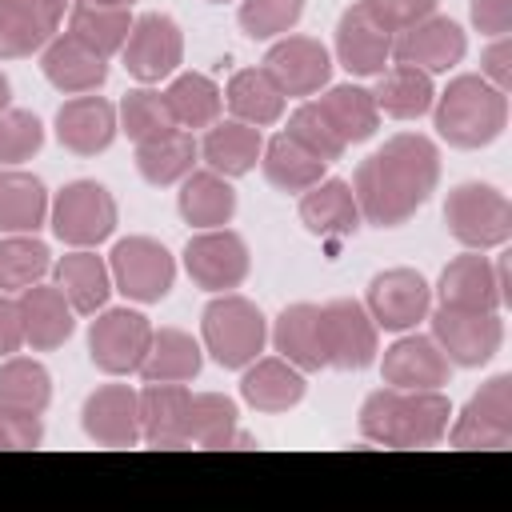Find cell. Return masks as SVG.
<instances>
[{
	"label": "cell",
	"instance_id": "1",
	"mask_svg": "<svg viewBox=\"0 0 512 512\" xmlns=\"http://www.w3.org/2000/svg\"><path fill=\"white\" fill-rule=\"evenodd\" d=\"M436 184H440V152L420 132H396L392 140H384V148L360 160L352 176L360 220L376 228H396L412 220L416 208L428 204Z\"/></svg>",
	"mask_w": 512,
	"mask_h": 512
},
{
	"label": "cell",
	"instance_id": "2",
	"mask_svg": "<svg viewBox=\"0 0 512 512\" xmlns=\"http://www.w3.org/2000/svg\"><path fill=\"white\" fill-rule=\"evenodd\" d=\"M452 424V404L440 388H376L360 404V436L384 448H432Z\"/></svg>",
	"mask_w": 512,
	"mask_h": 512
},
{
	"label": "cell",
	"instance_id": "3",
	"mask_svg": "<svg viewBox=\"0 0 512 512\" xmlns=\"http://www.w3.org/2000/svg\"><path fill=\"white\" fill-rule=\"evenodd\" d=\"M432 124L452 148H484L508 124V96L484 76L464 72L432 100Z\"/></svg>",
	"mask_w": 512,
	"mask_h": 512
},
{
	"label": "cell",
	"instance_id": "4",
	"mask_svg": "<svg viewBox=\"0 0 512 512\" xmlns=\"http://www.w3.org/2000/svg\"><path fill=\"white\" fill-rule=\"evenodd\" d=\"M268 344V320L264 312L236 292H216L208 308L200 312V348L220 368H244L252 364Z\"/></svg>",
	"mask_w": 512,
	"mask_h": 512
},
{
	"label": "cell",
	"instance_id": "5",
	"mask_svg": "<svg viewBox=\"0 0 512 512\" xmlns=\"http://www.w3.org/2000/svg\"><path fill=\"white\" fill-rule=\"evenodd\" d=\"M444 224L452 232L456 244L464 248H504L512 240V204L500 188L468 180L456 184L444 200Z\"/></svg>",
	"mask_w": 512,
	"mask_h": 512
},
{
	"label": "cell",
	"instance_id": "6",
	"mask_svg": "<svg viewBox=\"0 0 512 512\" xmlns=\"http://www.w3.org/2000/svg\"><path fill=\"white\" fill-rule=\"evenodd\" d=\"M48 224L68 248H96L116 232V200L96 180H72L48 204Z\"/></svg>",
	"mask_w": 512,
	"mask_h": 512
},
{
	"label": "cell",
	"instance_id": "7",
	"mask_svg": "<svg viewBox=\"0 0 512 512\" xmlns=\"http://www.w3.org/2000/svg\"><path fill=\"white\" fill-rule=\"evenodd\" d=\"M108 272H112V288L124 292L136 304H156L176 284V260L152 236H124V240H116V248L108 256Z\"/></svg>",
	"mask_w": 512,
	"mask_h": 512
},
{
	"label": "cell",
	"instance_id": "8",
	"mask_svg": "<svg viewBox=\"0 0 512 512\" xmlns=\"http://www.w3.org/2000/svg\"><path fill=\"white\" fill-rule=\"evenodd\" d=\"M448 444L452 448H484V452H504L512 448V376L500 372L480 392L464 404V412L448 424Z\"/></svg>",
	"mask_w": 512,
	"mask_h": 512
},
{
	"label": "cell",
	"instance_id": "9",
	"mask_svg": "<svg viewBox=\"0 0 512 512\" xmlns=\"http://www.w3.org/2000/svg\"><path fill=\"white\" fill-rule=\"evenodd\" d=\"M320 344L328 368L360 372L380 352V328L360 300H328L320 304Z\"/></svg>",
	"mask_w": 512,
	"mask_h": 512
},
{
	"label": "cell",
	"instance_id": "10",
	"mask_svg": "<svg viewBox=\"0 0 512 512\" xmlns=\"http://www.w3.org/2000/svg\"><path fill=\"white\" fill-rule=\"evenodd\" d=\"M428 320H432V340L456 368H480L504 344L500 312H468V308L440 304L436 312H428Z\"/></svg>",
	"mask_w": 512,
	"mask_h": 512
},
{
	"label": "cell",
	"instance_id": "11",
	"mask_svg": "<svg viewBox=\"0 0 512 512\" xmlns=\"http://www.w3.org/2000/svg\"><path fill=\"white\" fill-rule=\"evenodd\" d=\"M120 60L128 68V76H136L140 84H160L168 76H176V68L184 64V32L172 16L164 12H144L132 20L128 40L120 48Z\"/></svg>",
	"mask_w": 512,
	"mask_h": 512
},
{
	"label": "cell",
	"instance_id": "12",
	"mask_svg": "<svg viewBox=\"0 0 512 512\" xmlns=\"http://www.w3.org/2000/svg\"><path fill=\"white\" fill-rule=\"evenodd\" d=\"M152 324L136 308H100L88 328V356L104 376H132L148 352Z\"/></svg>",
	"mask_w": 512,
	"mask_h": 512
},
{
	"label": "cell",
	"instance_id": "13",
	"mask_svg": "<svg viewBox=\"0 0 512 512\" xmlns=\"http://www.w3.org/2000/svg\"><path fill=\"white\" fill-rule=\"evenodd\" d=\"M248 268H252L248 244L232 228H200L184 244V272L204 292H232V288H240Z\"/></svg>",
	"mask_w": 512,
	"mask_h": 512
},
{
	"label": "cell",
	"instance_id": "14",
	"mask_svg": "<svg viewBox=\"0 0 512 512\" xmlns=\"http://www.w3.org/2000/svg\"><path fill=\"white\" fill-rule=\"evenodd\" d=\"M364 308L384 332H412L432 312V288L416 268H384L368 280Z\"/></svg>",
	"mask_w": 512,
	"mask_h": 512
},
{
	"label": "cell",
	"instance_id": "15",
	"mask_svg": "<svg viewBox=\"0 0 512 512\" xmlns=\"http://www.w3.org/2000/svg\"><path fill=\"white\" fill-rule=\"evenodd\" d=\"M464 52H468L464 28L456 20H448V16H436V12L392 36V60L396 64H412V68H420L428 76L456 68L464 60Z\"/></svg>",
	"mask_w": 512,
	"mask_h": 512
},
{
	"label": "cell",
	"instance_id": "16",
	"mask_svg": "<svg viewBox=\"0 0 512 512\" xmlns=\"http://www.w3.org/2000/svg\"><path fill=\"white\" fill-rule=\"evenodd\" d=\"M84 436L100 448H136L140 444V392L128 384H100L80 408Z\"/></svg>",
	"mask_w": 512,
	"mask_h": 512
},
{
	"label": "cell",
	"instance_id": "17",
	"mask_svg": "<svg viewBox=\"0 0 512 512\" xmlns=\"http://www.w3.org/2000/svg\"><path fill=\"white\" fill-rule=\"evenodd\" d=\"M264 68L284 96H316L320 88H328L332 56L316 36H284L268 48Z\"/></svg>",
	"mask_w": 512,
	"mask_h": 512
},
{
	"label": "cell",
	"instance_id": "18",
	"mask_svg": "<svg viewBox=\"0 0 512 512\" xmlns=\"http://www.w3.org/2000/svg\"><path fill=\"white\" fill-rule=\"evenodd\" d=\"M380 376L392 388H444L448 376H452V364H448V356L440 352V344L432 336L404 332L400 340H392L384 348Z\"/></svg>",
	"mask_w": 512,
	"mask_h": 512
},
{
	"label": "cell",
	"instance_id": "19",
	"mask_svg": "<svg viewBox=\"0 0 512 512\" xmlns=\"http://www.w3.org/2000/svg\"><path fill=\"white\" fill-rule=\"evenodd\" d=\"M120 132V120H116V104L104 100V96H72L60 104L56 112V140L76 152V156H96L104 152Z\"/></svg>",
	"mask_w": 512,
	"mask_h": 512
},
{
	"label": "cell",
	"instance_id": "20",
	"mask_svg": "<svg viewBox=\"0 0 512 512\" xmlns=\"http://www.w3.org/2000/svg\"><path fill=\"white\" fill-rule=\"evenodd\" d=\"M336 60L352 76H380L392 60V32H384L364 12L360 0L352 8H344L340 24H336Z\"/></svg>",
	"mask_w": 512,
	"mask_h": 512
},
{
	"label": "cell",
	"instance_id": "21",
	"mask_svg": "<svg viewBox=\"0 0 512 512\" xmlns=\"http://www.w3.org/2000/svg\"><path fill=\"white\" fill-rule=\"evenodd\" d=\"M440 304L448 308H468V312H500L504 296L496 284V268L488 256H480L476 248H468L464 256L448 260V268L440 272Z\"/></svg>",
	"mask_w": 512,
	"mask_h": 512
},
{
	"label": "cell",
	"instance_id": "22",
	"mask_svg": "<svg viewBox=\"0 0 512 512\" xmlns=\"http://www.w3.org/2000/svg\"><path fill=\"white\" fill-rule=\"evenodd\" d=\"M40 68H44V80L56 88V92H68V96H84V92H96L104 80H108V60L96 56L92 48H84L76 36H52L44 48H40Z\"/></svg>",
	"mask_w": 512,
	"mask_h": 512
},
{
	"label": "cell",
	"instance_id": "23",
	"mask_svg": "<svg viewBox=\"0 0 512 512\" xmlns=\"http://www.w3.org/2000/svg\"><path fill=\"white\" fill-rule=\"evenodd\" d=\"M300 224L320 240H344L360 228V204L348 180L324 176L308 192H300Z\"/></svg>",
	"mask_w": 512,
	"mask_h": 512
},
{
	"label": "cell",
	"instance_id": "24",
	"mask_svg": "<svg viewBox=\"0 0 512 512\" xmlns=\"http://www.w3.org/2000/svg\"><path fill=\"white\" fill-rule=\"evenodd\" d=\"M188 400L184 384L148 380L140 392V444L148 448H184L188 444Z\"/></svg>",
	"mask_w": 512,
	"mask_h": 512
},
{
	"label": "cell",
	"instance_id": "25",
	"mask_svg": "<svg viewBox=\"0 0 512 512\" xmlns=\"http://www.w3.org/2000/svg\"><path fill=\"white\" fill-rule=\"evenodd\" d=\"M16 304H20V320H24V344H32L36 352L60 348L76 328V320H72L76 312L56 284L36 280L16 296Z\"/></svg>",
	"mask_w": 512,
	"mask_h": 512
},
{
	"label": "cell",
	"instance_id": "26",
	"mask_svg": "<svg viewBox=\"0 0 512 512\" xmlns=\"http://www.w3.org/2000/svg\"><path fill=\"white\" fill-rule=\"evenodd\" d=\"M52 272H56V288L64 292V300L72 304L76 316H96L112 296L108 260L96 256L92 248H72L68 256H60L52 264Z\"/></svg>",
	"mask_w": 512,
	"mask_h": 512
},
{
	"label": "cell",
	"instance_id": "27",
	"mask_svg": "<svg viewBox=\"0 0 512 512\" xmlns=\"http://www.w3.org/2000/svg\"><path fill=\"white\" fill-rule=\"evenodd\" d=\"M304 388V372L284 356H256L240 376V396L256 412H288L304 400Z\"/></svg>",
	"mask_w": 512,
	"mask_h": 512
},
{
	"label": "cell",
	"instance_id": "28",
	"mask_svg": "<svg viewBox=\"0 0 512 512\" xmlns=\"http://www.w3.org/2000/svg\"><path fill=\"white\" fill-rule=\"evenodd\" d=\"M260 152H264V136L256 124H244V120H216L208 124V136L200 144V156L212 172L220 176H244L260 164Z\"/></svg>",
	"mask_w": 512,
	"mask_h": 512
},
{
	"label": "cell",
	"instance_id": "29",
	"mask_svg": "<svg viewBox=\"0 0 512 512\" xmlns=\"http://www.w3.org/2000/svg\"><path fill=\"white\" fill-rule=\"evenodd\" d=\"M176 208L184 216V224L192 228H224L236 216V188L228 184V176L212 172V168H192L180 180V196Z\"/></svg>",
	"mask_w": 512,
	"mask_h": 512
},
{
	"label": "cell",
	"instance_id": "30",
	"mask_svg": "<svg viewBox=\"0 0 512 512\" xmlns=\"http://www.w3.org/2000/svg\"><path fill=\"white\" fill-rule=\"evenodd\" d=\"M188 444L200 448H256L248 432H240L236 400L224 392H196L188 400Z\"/></svg>",
	"mask_w": 512,
	"mask_h": 512
},
{
	"label": "cell",
	"instance_id": "31",
	"mask_svg": "<svg viewBox=\"0 0 512 512\" xmlns=\"http://www.w3.org/2000/svg\"><path fill=\"white\" fill-rule=\"evenodd\" d=\"M200 364H204V348L180 332V328H152V340H148V352L140 360V376L144 384L156 380V384H188L200 376Z\"/></svg>",
	"mask_w": 512,
	"mask_h": 512
},
{
	"label": "cell",
	"instance_id": "32",
	"mask_svg": "<svg viewBox=\"0 0 512 512\" xmlns=\"http://www.w3.org/2000/svg\"><path fill=\"white\" fill-rule=\"evenodd\" d=\"M272 344L276 352L296 364L300 372H320L324 364V344H320V308L316 304H288L276 324H272Z\"/></svg>",
	"mask_w": 512,
	"mask_h": 512
},
{
	"label": "cell",
	"instance_id": "33",
	"mask_svg": "<svg viewBox=\"0 0 512 512\" xmlns=\"http://www.w3.org/2000/svg\"><path fill=\"white\" fill-rule=\"evenodd\" d=\"M284 92H280V84L268 76V68L260 64V68H240V72H232V80H228V88H224V104H228V112L236 116V120H244V124H256V128H268V124H276L280 116H284Z\"/></svg>",
	"mask_w": 512,
	"mask_h": 512
},
{
	"label": "cell",
	"instance_id": "34",
	"mask_svg": "<svg viewBox=\"0 0 512 512\" xmlns=\"http://www.w3.org/2000/svg\"><path fill=\"white\" fill-rule=\"evenodd\" d=\"M316 108L324 112V120L332 124V132L344 140V144H364L376 136L380 128V108H376V96L360 84H332Z\"/></svg>",
	"mask_w": 512,
	"mask_h": 512
},
{
	"label": "cell",
	"instance_id": "35",
	"mask_svg": "<svg viewBox=\"0 0 512 512\" xmlns=\"http://www.w3.org/2000/svg\"><path fill=\"white\" fill-rule=\"evenodd\" d=\"M196 156H200V144L192 140V132L188 128H172V132H164L156 140L136 144V172L152 188H168V184H180L196 168Z\"/></svg>",
	"mask_w": 512,
	"mask_h": 512
},
{
	"label": "cell",
	"instance_id": "36",
	"mask_svg": "<svg viewBox=\"0 0 512 512\" xmlns=\"http://www.w3.org/2000/svg\"><path fill=\"white\" fill-rule=\"evenodd\" d=\"M376 96V108L392 120H420L424 112H432V100H436V88H432V76L412 68V64H388L372 88Z\"/></svg>",
	"mask_w": 512,
	"mask_h": 512
},
{
	"label": "cell",
	"instance_id": "37",
	"mask_svg": "<svg viewBox=\"0 0 512 512\" xmlns=\"http://www.w3.org/2000/svg\"><path fill=\"white\" fill-rule=\"evenodd\" d=\"M260 168H264V180L280 192H308L312 184L324 180L328 164L320 156H312L304 144H296L288 132L264 140V152H260Z\"/></svg>",
	"mask_w": 512,
	"mask_h": 512
},
{
	"label": "cell",
	"instance_id": "38",
	"mask_svg": "<svg viewBox=\"0 0 512 512\" xmlns=\"http://www.w3.org/2000/svg\"><path fill=\"white\" fill-rule=\"evenodd\" d=\"M48 220V188L40 176L0 168V232H36Z\"/></svg>",
	"mask_w": 512,
	"mask_h": 512
},
{
	"label": "cell",
	"instance_id": "39",
	"mask_svg": "<svg viewBox=\"0 0 512 512\" xmlns=\"http://www.w3.org/2000/svg\"><path fill=\"white\" fill-rule=\"evenodd\" d=\"M164 104L176 120V128H208L224 112V92L204 72H176L164 88Z\"/></svg>",
	"mask_w": 512,
	"mask_h": 512
},
{
	"label": "cell",
	"instance_id": "40",
	"mask_svg": "<svg viewBox=\"0 0 512 512\" xmlns=\"http://www.w3.org/2000/svg\"><path fill=\"white\" fill-rule=\"evenodd\" d=\"M128 28H132L128 8H108V4H92V0H76L68 8V36H76L84 48H92L104 60L124 48Z\"/></svg>",
	"mask_w": 512,
	"mask_h": 512
},
{
	"label": "cell",
	"instance_id": "41",
	"mask_svg": "<svg viewBox=\"0 0 512 512\" xmlns=\"http://www.w3.org/2000/svg\"><path fill=\"white\" fill-rule=\"evenodd\" d=\"M52 400V376L40 360L28 356H4L0 364V408L40 416Z\"/></svg>",
	"mask_w": 512,
	"mask_h": 512
},
{
	"label": "cell",
	"instance_id": "42",
	"mask_svg": "<svg viewBox=\"0 0 512 512\" xmlns=\"http://www.w3.org/2000/svg\"><path fill=\"white\" fill-rule=\"evenodd\" d=\"M48 272H52V252L44 240H36V232L0 236V292H24Z\"/></svg>",
	"mask_w": 512,
	"mask_h": 512
},
{
	"label": "cell",
	"instance_id": "43",
	"mask_svg": "<svg viewBox=\"0 0 512 512\" xmlns=\"http://www.w3.org/2000/svg\"><path fill=\"white\" fill-rule=\"evenodd\" d=\"M56 28L40 20L24 0H0V60H24L40 52Z\"/></svg>",
	"mask_w": 512,
	"mask_h": 512
},
{
	"label": "cell",
	"instance_id": "44",
	"mask_svg": "<svg viewBox=\"0 0 512 512\" xmlns=\"http://www.w3.org/2000/svg\"><path fill=\"white\" fill-rule=\"evenodd\" d=\"M116 120H120V132H124L132 144L156 140V136H164V132L176 128V120H172V112H168V104H164V92H156V88H148V84L124 92V100H120V108H116Z\"/></svg>",
	"mask_w": 512,
	"mask_h": 512
},
{
	"label": "cell",
	"instance_id": "45",
	"mask_svg": "<svg viewBox=\"0 0 512 512\" xmlns=\"http://www.w3.org/2000/svg\"><path fill=\"white\" fill-rule=\"evenodd\" d=\"M300 16H304V0H240V12H236L244 36L252 40L288 36Z\"/></svg>",
	"mask_w": 512,
	"mask_h": 512
},
{
	"label": "cell",
	"instance_id": "46",
	"mask_svg": "<svg viewBox=\"0 0 512 512\" xmlns=\"http://www.w3.org/2000/svg\"><path fill=\"white\" fill-rule=\"evenodd\" d=\"M284 132H288L296 144H304L312 156H320L324 164L340 160V156H344V148H348V144L332 132V124L324 120V112L316 108V100H304V104L288 116V128H284Z\"/></svg>",
	"mask_w": 512,
	"mask_h": 512
},
{
	"label": "cell",
	"instance_id": "47",
	"mask_svg": "<svg viewBox=\"0 0 512 512\" xmlns=\"http://www.w3.org/2000/svg\"><path fill=\"white\" fill-rule=\"evenodd\" d=\"M44 144V124L24 112V108H8L0 112V168H16L24 160H32Z\"/></svg>",
	"mask_w": 512,
	"mask_h": 512
},
{
	"label": "cell",
	"instance_id": "48",
	"mask_svg": "<svg viewBox=\"0 0 512 512\" xmlns=\"http://www.w3.org/2000/svg\"><path fill=\"white\" fill-rule=\"evenodd\" d=\"M364 4V12L384 28V32H404L408 24H416V20H424V16H432L436 12V0H360Z\"/></svg>",
	"mask_w": 512,
	"mask_h": 512
},
{
	"label": "cell",
	"instance_id": "49",
	"mask_svg": "<svg viewBox=\"0 0 512 512\" xmlns=\"http://www.w3.org/2000/svg\"><path fill=\"white\" fill-rule=\"evenodd\" d=\"M40 444H44V424H40V416L0 408V448H4V452H24V448H40Z\"/></svg>",
	"mask_w": 512,
	"mask_h": 512
},
{
	"label": "cell",
	"instance_id": "50",
	"mask_svg": "<svg viewBox=\"0 0 512 512\" xmlns=\"http://www.w3.org/2000/svg\"><path fill=\"white\" fill-rule=\"evenodd\" d=\"M480 76L508 96V88H512V40L508 36H492V44L480 56Z\"/></svg>",
	"mask_w": 512,
	"mask_h": 512
},
{
	"label": "cell",
	"instance_id": "51",
	"mask_svg": "<svg viewBox=\"0 0 512 512\" xmlns=\"http://www.w3.org/2000/svg\"><path fill=\"white\" fill-rule=\"evenodd\" d=\"M468 16L484 36H508L512 28V0H468Z\"/></svg>",
	"mask_w": 512,
	"mask_h": 512
},
{
	"label": "cell",
	"instance_id": "52",
	"mask_svg": "<svg viewBox=\"0 0 512 512\" xmlns=\"http://www.w3.org/2000/svg\"><path fill=\"white\" fill-rule=\"evenodd\" d=\"M24 348V320H20V304L8 300L0 292V356H16Z\"/></svg>",
	"mask_w": 512,
	"mask_h": 512
},
{
	"label": "cell",
	"instance_id": "53",
	"mask_svg": "<svg viewBox=\"0 0 512 512\" xmlns=\"http://www.w3.org/2000/svg\"><path fill=\"white\" fill-rule=\"evenodd\" d=\"M40 20H48L52 28H60V20H64V12L72 8V0H24Z\"/></svg>",
	"mask_w": 512,
	"mask_h": 512
},
{
	"label": "cell",
	"instance_id": "54",
	"mask_svg": "<svg viewBox=\"0 0 512 512\" xmlns=\"http://www.w3.org/2000/svg\"><path fill=\"white\" fill-rule=\"evenodd\" d=\"M8 104H12V84H8V76L0 72V112H8Z\"/></svg>",
	"mask_w": 512,
	"mask_h": 512
},
{
	"label": "cell",
	"instance_id": "55",
	"mask_svg": "<svg viewBox=\"0 0 512 512\" xmlns=\"http://www.w3.org/2000/svg\"><path fill=\"white\" fill-rule=\"evenodd\" d=\"M92 4H108V8H132L136 0H92Z\"/></svg>",
	"mask_w": 512,
	"mask_h": 512
},
{
	"label": "cell",
	"instance_id": "56",
	"mask_svg": "<svg viewBox=\"0 0 512 512\" xmlns=\"http://www.w3.org/2000/svg\"><path fill=\"white\" fill-rule=\"evenodd\" d=\"M208 4H224V0H208Z\"/></svg>",
	"mask_w": 512,
	"mask_h": 512
}]
</instances>
